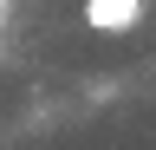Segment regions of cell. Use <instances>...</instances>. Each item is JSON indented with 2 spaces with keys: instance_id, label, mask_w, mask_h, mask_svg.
I'll return each mask as SVG.
<instances>
[{
  "instance_id": "1",
  "label": "cell",
  "mask_w": 156,
  "mask_h": 150,
  "mask_svg": "<svg viewBox=\"0 0 156 150\" xmlns=\"http://www.w3.org/2000/svg\"><path fill=\"white\" fill-rule=\"evenodd\" d=\"M143 20V0H85V26L91 33H130Z\"/></svg>"
}]
</instances>
